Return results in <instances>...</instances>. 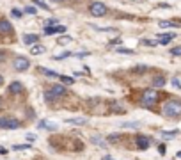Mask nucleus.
Returning <instances> with one entry per match:
<instances>
[{
    "instance_id": "nucleus-1",
    "label": "nucleus",
    "mask_w": 181,
    "mask_h": 160,
    "mask_svg": "<svg viewBox=\"0 0 181 160\" xmlns=\"http://www.w3.org/2000/svg\"><path fill=\"white\" fill-rule=\"evenodd\" d=\"M162 112H163V116H167V117H179V116H181V101H178V100H169V101H165Z\"/></svg>"
},
{
    "instance_id": "nucleus-2",
    "label": "nucleus",
    "mask_w": 181,
    "mask_h": 160,
    "mask_svg": "<svg viewBox=\"0 0 181 160\" xmlns=\"http://www.w3.org/2000/svg\"><path fill=\"white\" fill-rule=\"evenodd\" d=\"M156 101H158V91H155V89L144 91V94H142V105L144 107H153Z\"/></svg>"
},
{
    "instance_id": "nucleus-3",
    "label": "nucleus",
    "mask_w": 181,
    "mask_h": 160,
    "mask_svg": "<svg viewBox=\"0 0 181 160\" xmlns=\"http://www.w3.org/2000/svg\"><path fill=\"white\" fill-rule=\"evenodd\" d=\"M0 128H4V130H16V128H20V121L16 119V117H0Z\"/></svg>"
},
{
    "instance_id": "nucleus-4",
    "label": "nucleus",
    "mask_w": 181,
    "mask_h": 160,
    "mask_svg": "<svg viewBox=\"0 0 181 160\" xmlns=\"http://www.w3.org/2000/svg\"><path fill=\"white\" fill-rule=\"evenodd\" d=\"M89 11H91V14H92V16L98 18V16H105L108 9H106V5H105L103 2H92V4L89 5Z\"/></svg>"
},
{
    "instance_id": "nucleus-5",
    "label": "nucleus",
    "mask_w": 181,
    "mask_h": 160,
    "mask_svg": "<svg viewBox=\"0 0 181 160\" xmlns=\"http://www.w3.org/2000/svg\"><path fill=\"white\" fill-rule=\"evenodd\" d=\"M28 68H30L28 59H25V57H18V59L14 61V69H16V71H25V69H28Z\"/></svg>"
},
{
    "instance_id": "nucleus-6",
    "label": "nucleus",
    "mask_w": 181,
    "mask_h": 160,
    "mask_svg": "<svg viewBox=\"0 0 181 160\" xmlns=\"http://www.w3.org/2000/svg\"><path fill=\"white\" fill-rule=\"evenodd\" d=\"M135 142H137V148H138V149H142V151L149 148V139H147V137H144V135H137Z\"/></svg>"
},
{
    "instance_id": "nucleus-7",
    "label": "nucleus",
    "mask_w": 181,
    "mask_h": 160,
    "mask_svg": "<svg viewBox=\"0 0 181 160\" xmlns=\"http://www.w3.org/2000/svg\"><path fill=\"white\" fill-rule=\"evenodd\" d=\"M60 32H66V27H62V25H55V27H46V29H45V34H46V36L60 34Z\"/></svg>"
},
{
    "instance_id": "nucleus-8",
    "label": "nucleus",
    "mask_w": 181,
    "mask_h": 160,
    "mask_svg": "<svg viewBox=\"0 0 181 160\" xmlns=\"http://www.w3.org/2000/svg\"><path fill=\"white\" fill-rule=\"evenodd\" d=\"M0 32L2 34H13V25L7 20H0Z\"/></svg>"
},
{
    "instance_id": "nucleus-9",
    "label": "nucleus",
    "mask_w": 181,
    "mask_h": 160,
    "mask_svg": "<svg viewBox=\"0 0 181 160\" xmlns=\"http://www.w3.org/2000/svg\"><path fill=\"white\" fill-rule=\"evenodd\" d=\"M50 91H52L53 94H55L57 98H59V96H64V94H66V87H64V85H60V84H55Z\"/></svg>"
},
{
    "instance_id": "nucleus-10",
    "label": "nucleus",
    "mask_w": 181,
    "mask_h": 160,
    "mask_svg": "<svg viewBox=\"0 0 181 160\" xmlns=\"http://www.w3.org/2000/svg\"><path fill=\"white\" fill-rule=\"evenodd\" d=\"M23 91V85H21L20 82H11L9 84V93H13V94H18Z\"/></svg>"
},
{
    "instance_id": "nucleus-11",
    "label": "nucleus",
    "mask_w": 181,
    "mask_h": 160,
    "mask_svg": "<svg viewBox=\"0 0 181 160\" xmlns=\"http://www.w3.org/2000/svg\"><path fill=\"white\" fill-rule=\"evenodd\" d=\"M39 41V36L37 34H25L23 36V43L25 45H34V43Z\"/></svg>"
},
{
    "instance_id": "nucleus-12",
    "label": "nucleus",
    "mask_w": 181,
    "mask_h": 160,
    "mask_svg": "<svg viewBox=\"0 0 181 160\" xmlns=\"http://www.w3.org/2000/svg\"><path fill=\"white\" fill-rule=\"evenodd\" d=\"M39 73L46 75V77H50V78H59V77H60L57 71H52V69H46V68H39Z\"/></svg>"
},
{
    "instance_id": "nucleus-13",
    "label": "nucleus",
    "mask_w": 181,
    "mask_h": 160,
    "mask_svg": "<svg viewBox=\"0 0 181 160\" xmlns=\"http://www.w3.org/2000/svg\"><path fill=\"white\" fill-rule=\"evenodd\" d=\"M45 46H43V45H34V46H32L30 48V53H32V55H41V53H45Z\"/></svg>"
},
{
    "instance_id": "nucleus-14",
    "label": "nucleus",
    "mask_w": 181,
    "mask_h": 160,
    "mask_svg": "<svg viewBox=\"0 0 181 160\" xmlns=\"http://www.w3.org/2000/svg\"><path fill=\"white\" fill-rule=\"evenodd\" d=\"M68 125H85L87 119H83V117H71V119H64Z\"/></svg>"
},
{
    "instance_id": "nucleus-15",
    "label": "nucleus",
    "mask_w": 181,
    "mask_h": 160,
    "mask_svg": "<svg viewBox=\"0 0 181 160\" xmlns=\"http://www.w3.org/2000/svg\"><path fill=\"white\" fill-rule=\"evenodd\" d=\"M91 141H92V144L100 146V148H106V142L103 141V139H101L100 135H92V137H91Z\"/></svg>"
},
{
    "instance_id": "nucleus-16",
    "label": "nucleus",
    "mask_w": 181,
    "mask_h": 160,
    "mask_svg": "<svg viewBox=\"0 0 181 160\" xmlns=\"http://www.w3.org/2000/svg\"><path fill=\"white\" fill-rule=\"evenodd\" d=\"M174 37H176V34H160V45H167V43Z\"/></svg>"
},
{
    "instance_id": "nucleus-17",
    "label": "nucleus",
    "mask_w": 181,
    "mask_h": 160,
    "mask_svg": "<svg viewBox=\"0 0 181 160\" xmlns=\"http://www.w3.org/2000/svg\"><path fill=\"white\" fill-rule=\"evenodd\" d=\"M165 77H162V75H160V77H156V78H153V87H162V85H165Z\"/></svg>"
},
{
    "instance_id": "nucleus-18",
    "label": "nucleus",
    "mask_w": 181,
    "mask_h": 160,
    "mask_svg": "<svg viewBox=\"0 0 181 160\" xmlns=\"http://www.w3.org/2000/svg\"><path fill=\"white\" fill-rule=\"evenodd\" d=\"M28 148H32V146L30 144H14L11 149H13V151H23V149H28Z\"/></svg>"
},
{
    "instance_id": "nucleus-19",
    "label": "nucleus",
    "mask_w": 181,
    "mask_h": 160,
    "mask_svg": "<svg viewBox=\"0 0 181 160\" xmlns=\"http://www.w3.org/2000/svg\"><path fill=\"white\" fill-rule=\"evenodd\" d=\"M123 139V133H114V135H108V142H119Z\"/></svg>"
},
{
    "instance_id": "nucleus-20",
    "label": "nucleus",
    "mask_w": 181,
    "mask_h": 160,
    "mask_svg": "<svg viewBox=\"0 0 181 160\" xmlns=\"http://www.w3.org/2000/svg\"><path fill=\"white\" fill-rule=\"evenodd\" d=\"M45 98H46V101H55V100H57V96L48 89V91H45Z\"/></svg>"
},
{
    "instance_id": "nucleus-21",
    "label": "nucleus",
    "mask_w": 181,
    "mask_h": 160,
    "mask_svg": "<svg viewBox=\"0 0 181 160\" xmlns=\"http://www.w3.org/2000/svg\"><path fill=\"white\" fill-rule=\"evenodd\" d=\"M160 27H162V29H172V27H176V23H174V21H160Z\"/></svg>"
},
{
    "instance_id": "nucleus-22",
    "label": "nucleus",
    "mask_w": 181,
    "mask_h": 160,
    "mask_svg": "<svg viewBox=\"0 0 181 160\" xmlns=\"http://www.w3.org/2000/svg\"><path fill=\"white\" fill-rule=\"evenodd\" d=\"M123 128H137L138 126V121H128V123H121Z\"/></svg>"
},
{
    "instance_id": "nucleus-23",
    "label": "nucleus",
    "mask_w": 181,
    "mask_h": 160,
    "mask_svg": "<svg viewBox=\"0 0 181 160\" xmlns=\"http://www.w3.org/2000/svg\"><path fill=\"white\" fill-rule=\"evenodd\" d=\"M39 128H48V130H55V125H50L46 121H41L39 123Z\"/></svg>"
},
{
    "instance_id": "nucleus-24",
    "label": "nucleus",
    "mask_w": 181,
    "mask_h": 160,
    "mask_svg": "<svg viewBox=\"0 0 181 160\" xmlns=\"http://www.w3.org/2000/svg\"><path fill=\"white\" fill-rule=\"evenodd\" d=\"M69 41H71V37H69V36H62V37H59V39H57L59 45H68Z\"/></svg>"
},
{
    "instance_id": "nucleus-25",
    "label": "nucleus",
    "mask_w": 181,
    "mask_h": 160,
    "mask_svg": "<svg viewBox=\"0 0 181 160\" xmlns=\"http://www.w3.org/2000/svg\"><path fill=\"white\" fill-rule=\"evenodd\" d=\"M55 25H59V20H57V18H50V20H46V27H55Z\"/></svg>"
},
{
    "instance_id": "nucleus-26",
    "label": "nucleus",
    "mask_w": 181,
    "mask_h": 160,
    "mask_svg": "<svg viewBox=\"0 0 181 160\" xmlns=\"http://www.w3.org/2000/svg\"><path fill=\"white\" fill-rule=\"evenodd\" d=\"M112 110L121 114V112H124V107H119V103H114V105H112Z\"/></svg>"
},
{
    "instance_id": "nucleus-27",
    "label": "nucleus",
    "mask_w": 181,
    "mask_h": 160,
    "mask_svg": "<svg viewBox=\"0 0 181 160\" xmlns=\"http://www.w3.org/2000/svg\"><path fill=\"white\" fill-rule=\"evenodd\" d=\"M34 4H36V5H39V7H43V9H50V5H46V4H45V0H34Z\"/></svg>"
},
{
    "instance_id": "nucleus-28",
    "label": "nucleus",
    "mask_w": 181,
    "mask_h": 160,
    "mask_svg": "<svg viewBox=\"0 0 181 160\" xmlns=\"http://www.w3.org/2000/svg\"><path fill=\"white\" fill-rule=\"evenodd\" d=\"M59 78H60V80H62L64 84H68V85H71V84L75 82V80H73L71 77H62V75H60V77H59Z\"/></svg>"
},
{
    "instance_id": "nucleus-29",
    "label": "nucleus",
    "mask_w": 181,
    "mask_h": 160,
    "mask_svg": "<svg viewBox=\"0 0 181 160\" xmlns=\"http://www.w3.org/2000/svg\"><path fill=\"white\" fill-rule=\"evenodd\" d=\"M170 53H172V55H181V46L172 48V50H170Z\"/></svg>"
},
{
    "instance_id": "nucleus-30",
    "label": "nucleus",
    "mask_w": 181,
    "mask_h": 160,
    "mask_svg": "<svg viewBox=\"0 0 181 160\" xmlns=\"http://www.w3.org/2000/svg\"><path fill=\"white\" fill-rule=\"evenodd\" d=\"M117 52L119 53H130V55L133 53V50H130V48H117Z\"/></svg>"
},
{
    "instance_id": "nucleus-31",
    "label": "nucleus",
    "mask_w": 181,
    "mask_h": 160,
    "mask_svg": "<svg viewBox=\"0 0 181 160\" xmlns=\"http://www.w3.org/2000/svg\"><path fill=\"white\" fill-rule=\"evenodd\" d=\"M25 13H27V14H36V7H30V5L25 7Z\"/></svg>"
},
{
    "instance_id": "nucleus-32",
    "label": "nucleus",
    "mask_w": 181,
    "mask_h": 160,
    "mask_svg": "<svg viewBox=\"0 0 181 160\" xmlns=\"http://www.w3.org/2000/svg\"><path fill=\"white\" fill-rule=\"evenodd\" d=\"M176 133H178L176 130H174V132H165V133H163V137H165V139H172V137H174Z\"/></svg>"
},
{
    "instance_id": "nucleus-33",
    "label": "nucleus",
    "mask_w": 181,
    "mask_h": 160,
    "mask_svg": "<svg viewBox=\"0 0 181 160\" xmlns=\"http://www.w3.org/2000/svg\"><path fill=\"white\" fill-rule=\"evenodd\" d=\"M11 14H13L14 18H21V11H18V9H13V11H11Z\"/></svg>"
},
{
    "instance_id": "nucleus-34",
    "label": "nucleus",
    "mask_w": 181,
    "mask_h": 160,
    "mask_svg": "<svg viewBox=\"0 0 181 160\" xmlns=\"http://www.w3.org/2000/svg\"><path fill=\"white\" fill-rule=\"evenodd\" d=\"M172 85H174V87H178V89H181V82L178 78H172Z\"/></svg>"
},
{
    "instance_id": "nucleus-35",
    "label": "nucleus",
    "mask_w": 181,
    "mask_h": 160,
    "mask_svg": "<svg viewBox=\"0 0 181 160\" xmlns=\"http://www.w3.org/2000/svg\"><path fill=\"white\" fill-rule=\"evenodd\" d=\"M68 55H71V53H69V52H66V53H60V55H57L55 59H66Z\"/></svg>"
},
{
    "instance_id": "nucleus-36",
    "label": "nucleus",
    "mask_w": 181,
    "mask_h": 160,
    "mask_svg": "<svg viewBox=\"0 0 181 160\" xmlns=\"http://www.w3.org/2000/svg\"><path fill=\"white\" fill-rule=\"evenodd\" d=\"M4 61H5V52L0 50V62H4Z\"/></svg>"
},
{
    "instance_id": "nucleus-37",
    "label": "nucleus",
    "mask_w": 181,
    "mask_h": 160,
    "mask_svg": "<svg viewBox=\"0 0 181 160\" xmlns=\"http://www.w3.org/2000/svg\"><path fill=\"white\" fill-rule=\"evenodd\" d=\"M27 139H28V141H34L36 135H34V133H28V135H27Z\"/></svg>"
},
{
    "instance_id": "nucleus-38",
    "label": "nucleus",
    "mask_w": 181,
    "mask_h": 160,
    "mask_svg": "<svg viewBox=\"0 0 181 160\" xmlns=\"http://www.w3.org/2000/svg\"><path fill=\"white\" fill-rule=\"evenodd\" d=\"M158 151L163 155V153H165V146H160V148H158Z\"/></svg>"
},
{
    "instance_id": "nucleus-39",
    "label": "nucleus",
    "mask_w": 181,
    "mask_h": 160,
    "mask_svg": "<svg viewBox=\"0 0 181 160\" xmlns=\"http://www.w3.org/2000/svg\"><path fill=\"white\" fill-rule=\"evenodd\" d=\"M101 160H114V157H110V155H106V157H103Z\"/></svg>"
},
{
    "instance_id": "nucleus-40",
    "label": "nucleus",
    "mask_w": 181,
    "mask_h": 160,
    "mask_svg": "<svg viewBox=\"0 0 181 160\" xmlns=\"http://www.w3.org/2000/svg\"><path fill=\"white\" fill-rule=\"evenodd\" d=\"M4 82V77H2V75H0V84H2Z\"/></svg>"
},
{
    "instance_id": "nucleus-41",
    "label": "nucleus",
    "mask_w": 181,
    "mask_h": 160,
    "mask_svg": "<svg viewBox=\"0 0 181 160\" xmlns=\"http://www.w3.org/2000/svg\"><path fill=\"white\" fill-rule=\"evenodd\" d=\"M52 2H62V0H52Z\"/></svg>"
},
{
    "instance_id": "nucleus-42",
    "label": "nucleus",
    "mask_w": 181,
    "mask_h": 160,
    "mask_svg": "<svg viewBox=\"0 0 181 160\" xmlns=\"http://www.w3.org/2000/svg\"><path fill=\"white\" fill-rule=\"evenodd\" d=\"M178 157H179V158H181V151H178Z\"/></svg>"
},
{
    "instance_id": "nucleus-43",
    "label": "nucleus",
    "mask_w": 181,
    "mask_h": 160,
    "mask_svg": "<svg viewBox=\"0 0 181 160\" xmlns=\"http://www.w3.org/2000/svg\"><path fill=\"white\" fill-rule=\"evenodd\" d=\"M0 107H2V98H0Z\"/></svg>"
}]
</instances>
